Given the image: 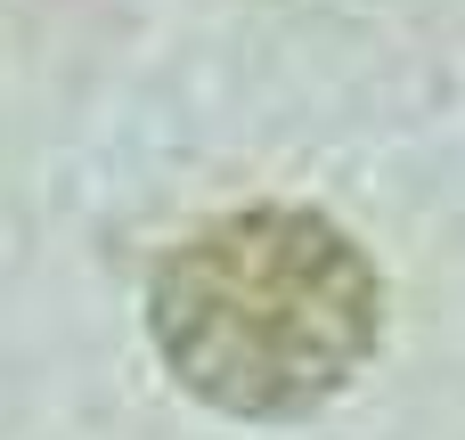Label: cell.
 I'll return each mask as SVG.
<instances>
[{"label": "cell", "instance_id": "1", "mask_svg": "<svg viewBox=\"0 0 465 440\" xmlns=\"http://www.w3.org/2000/svg\"><path fill=\"white\" fill-rule=\"evenodd\" d=\"M147 335L172 384L221 416L286 425L351 392L384 335V278L311 204H245L188 229L147 278Z\"/></svg>", "mask_w": 465, "mask_h": 440}]
</instances>
